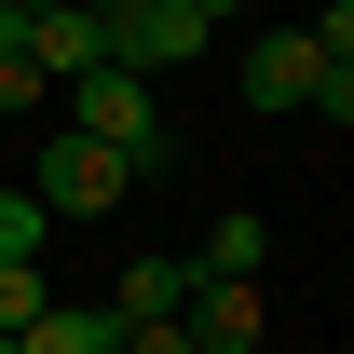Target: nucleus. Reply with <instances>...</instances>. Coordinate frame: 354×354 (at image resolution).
Returning a JSON list of instances; mask_svg holds the SVG:
<instances>
[{"label":"nucleus","mask_w":354,"mask_h":354,"mask_svg":"<svg viewBox=\"0 0 354 354\" xmlns=\"http://www.w3.org/2000/svg\"><path fill=\"white\" fill-rule=\"evenodd\" d=\"M177 327H191V354H245L259 341V286H245V272H191Z\"/></svg>","instance_id":"39448f33"},{"label":"nucleus","mask_w":354,"mask_h":354,"mask_svg":"<svg viewBox=\"0 0 354 354\" xmlns=\"http://www.w3.org/2000/svg\"><path fill=\"white\" fill-rule=\"evenodd\" d=\"M177 300H191V259H136L123 286H109V313H123V327H164Z\"/></svg>","instance_id":"6e6552de"},{"label":"nucleus","mask_w":354,"mask_h":354,"mask_svg":"<svg viewBox=\"0 0 354 354\" xmlns=\"http://www.w3.org/2000/svg\"><path fill=\"white\" fill-rule=\"evenodd\" d=\"M259 259H272V232H259V218H245V205H232V218H218V232H205V259H191V272H259Z\"/></svg>","instance_id":"9d476101"},{"label":"nucleus","mask_w":354,"mask_h":354,"mask_svg":"<svg viewBox=\"0 0 354 354\" xmlns=\"http://www.w3.org/2000/svg\"><path fill=\"white\" fill-rule=\"evenodd\" d=\"M41 300H55V286H41V259H0V327H28Z\"/></svg>","instance_id":"9b49d317"},{"label":"nucleus","mask_w":354,"mask_h":354,"mask_svg":"<svg viewBox=\"0 0 354 354\" xmlns=\"http://www.w3.org/2000/svg\"><path fill=\"white\" fill-rule=\"evenodd\" d=\"M28 68H41V82L109 68V14H82V0H68V14H28Z\"/></svg>","instance_id":"423d86ee"},{"label":"nucleus","mask_w":354,"mask_h":354,"mask_svg":"<svg viewBox=\"0 0 354 354\" xmlns=\"http://www.w3.org/2000/svg\"><path fill=\"white\" fill-rule=\"evenodd\" d=\"M68 136L123 150V164H136V191H150V177L177 164V123H164V95L136 82V68H82V82H68Z\"/></svg>","instance_id":"f257e3e1"},{"label":"nucleus","mask_w":354,"mask_h":354,"mask_svg":"<svg viewBox=\"0 0 354 354\" xmlns=\"http://www.w3.org/2000/svg\"><path fill=\"white\" fill-rule=\"evenodd\" d=\"M14 14H68V0H14Z\"/></svg>","instance_id":"ddd939ff"},{"label":"nucleus","mask_w":354,"mask_h":354,"mask_svg":"<svg viewBox=\"0 0 354 354\" xmlns=\"http://www.w3.org/2000/svg\"><path fill=\"white\" fill-rule=\"evenodd\" d=\"M82 14H136V0H82Z\"/></svg>","instance_id":"4468645a"},{"label":"nucleus","mask_w":354,"mask_h":354,"mask_svg":"<svg viewBox=\"0 0 354 354\" xmlns=\"http://www.w3.org/2000/svg\"><path fill=\"white\" fill-rule=\"evenodd\" d=\"M123 354H191V327H177V313L164 327H123Z\"/></svg>","instance_id":"f8f14e48"},{"label":"nucleus","mask_w":354,"mask_h":354,"mask_svg":"<svg viewBox=\"0 0 354 354\" xmlns=\"http://www.w3.org/2000/svg\"><path fill=\"white\" fill-rule=\"evenodd\" d=\"M28 191H41V218H109V205L136 191V164H123V150H95V136H41Z\"/></svg>","instance_id":"7ed1b4c3"},{"label":"nucleus","mask_w":354,"mask_h":354,"mask_svg":"<svg viewBox=\"0 0 354 354\" xmlns=\"http://www.w3.org/2000/svg\"><path fill=\"white\" fill-rule=\"evenodd\" d=\"M41 245H55L41 191H28V177H0V259H41Z\"/></svg>","instance_id":"1a4fd4ad"},{"label":"nucleus","mask_w":354,"mask_h":354,"mask_svg":"<svg viewBox=\"0 0 354 354\" xmlns=\"http://www.w3.org/2000/svg\"><path fill=\"white\" fill-rule=\"evenodd\" d=\"M0 136H14V109H0Z\"/></svg>","instance_id":"2eb2a0df"},{"label":"nucleus","mask_w":354,"mask_h":354,"mask_svg":"<svg viewBox=\"0 0 354 354\" xmlns=\"http://www.w3.org/2000/svg\"><path fill=\"white\" fill-rule=\"evenodd\" d=\"M245 95H259V109H327V123H341V109H354V55H327L313 28H272V41H245Z\"/></svg>","instance_id":"f03ea898"},{"label":"nucleus","mask_w":354,"mask_h":354,"mask_svg":"<svg viewBox=\"0 0 354 354\" xmlns=\"http://www.w3.org/2000/svg\"><path fill=\"white\" fill-rule=\"evenodd\" d=\"M205 55H218V28H205L191 0H136V14H109V68H136V82H150V68H205Z\"/></svg>","instance_id":"20e7f679"},{"label":"nucleus","mask_w":354,"mask_h":354,"mask_svg":"<svg viewBox=\"0 0 354 354\" xmlns=\"http://www.w3.org/2000/svg\"><path fill=\"white\" fill-rule=\"evenodd\" d=\"M14 354H123V313L109 300H41L28 327H14Z\"/></svg>","instance_id":"0eeeda50"}]
</instances>
